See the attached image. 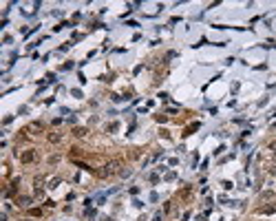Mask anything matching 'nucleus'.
I'll return each instance as SVG.
<instances>
[{
  "mask_svg": "<svg viewBox=\"0 0 276 221\" xmlns=\"http://www.w3.org/2000/svg\"><path fill=\"white\" fill-rule=\"evenodd\" d=\"M35 157H38V153H35V150H27V153L20 155V161H22V164H29V161H33Z\"/></svg>",
  "mask_w": 276,
  "mask_h": 221,
  "instance_id": "nucleus-1",
  "label": "nucleus"
},
{
  "mask_svg": "<svg viewBox=\"0 0 276 221\" xmlns=\"http://www.w3.org/2000/svg\"><path fill=\"white\" fill-rule=\"evenodd\" d=\"M29 204H31L29 197H22V199H20V206H29Z\"/></svg>",
  "mask_w": 276,
  "mask_h": 221,
  "instance_id": "nucleus-2",
  "label": "nucleus"
}]
</instances>
